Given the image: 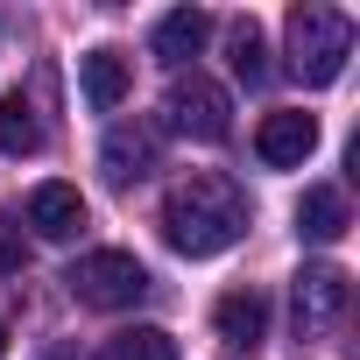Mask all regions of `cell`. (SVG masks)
I'll return each mask as SVG.
<instances>
[{
    "label": "cell",
    "instance_id": "obj_2",
    "mask_svg": "<svg viewBox=\"0 0 360 360\" xmlns=\"http://www.w3.org/2000/svg\"><path fill=\"white\" fill-rule=\"evenodd\" d=\"M283 36H290V71H297L304 85H332V78L346 71V57H353V22H346L339 8H318V0L290 8Z\"/></svg>",
    "mask_w": 360,
    "mask_h": 360
},
{
    "label": "cell",
    "instance_id": "obj_14",
    "mask_svg": "<svg viewBox=\"0 0 360 360\" xmlns=\"http://www.w3.org/2000/svg\"><path fill=\"white\" fill-rule=\"evenodd\" d=\"M226 57H233V78H240V85H269V71H276L255 22H233V29H226Z\"/></svg>",
    "mask_w": 360,
    "mask_h": 360
},
{
    "label": "cell",
    "instance_id": "obj_15",
    "mask_svg": "<svg viewBox=\"0 0 360 360\" xmlns=\"http://www.w3.org/2000/svg\"><path fill=\"white\" fill-rule=\"evenodd\" d=\"M99 360H176V339H169L162 325H127V332L106 339Z\"/></svg>",
    "mask_w": 360,
    "mask_h": 360
},
{
    "label": "cell",
    "instance_id": "obj_4",
    "mask_svg": "<svg viewBox=\"0 0 360 360\" xmlns=\"http://www.w3.org/2000/svg\"><path fill=\"white\" fill-rule=\"evenodd\" d=\"M346 304H353V276H346L339 262H311V269H297V283H290L297 346H304V339H332L339 318H346Z\"/></svg>",
    "mask_w": 360,
    "mask_h": 360
},
{
    "label": "cell",
    "instance_id": "obj_5",
    "mask_svg": "<svg viewBox=\"0 0 360 360\" xmlns=\"http://www.w3.org/2000/svg\"><path fill=\"white\" fill-rule=\"evenodd\" d=\"M162 113H169L176 134H191V141H226V134H233V99H226V85L205 78V71H176Z\"/></svg>",
    "mask_w": 360,
    "mask_h": 360
},
{
    "label": "cell",
    "instance_id": "obj_9",
    "mask_svg": "<svg viewBox=\"0 0 360 360\" xmlns=\"http://www.w3.org/2000/svg\"><path fill=\"white\" fill-rule=\"evenodd\" d=\"M212 325H219V339L226 346H240V353H255L262 339H269V297L248 283V290H226L219 304H212Z\"/></svg>",
    "mask_w": 360,
    "mask_h": 360
},
{
    "label": "cell",
    "instance_id": "obj_11",
    "mask_svg": "<svg viewBox=\"0 0 360 360\" xmlns=\"http://www.w3.org/2000/svg\"><path fill=\"white\" fill-rule=\"evenodd\" d=\"M78 85H85V106H92V113H113V106L127 99L134 71H127L120 50H85V57H78Z\"/></svg>",
    "mask_w": 360,
    "mask_h": 360
},
{
    "label": "cell",
    "instance_id": "obj_16",
    "mask_svg": "<svg viewBox=\"0 0 360 360\" xmlns=\"http://www.w3.org/2000/svg\"><path fill=\"white\" fill-rule=\"evenodd\" d=\"M22 262H29L22 226H15V219H0V276H22Z\"/></svg>",
    "mask_w": 360,
    "mask_h": 360
},
{
    "label": "cell",
    "instance_id": "obj_8",
    "mask_svg": "<svg viewBox=\"0 0 360 360\" xmlns=\"http://www.w3.org/2000/svg\"><path fill=\"white\" fill-rule=\"evenodd\" d=\"M29 226H36V240H78V233H85V198H78V184H36V191H29Z\"/></svg>",
    "mask_w": 360,
    "mask_h": 360
},
{
    "label": "cell",
    "instance_id": "obj_17",
    "mask_svg": "<svg viewBox=\"0 0 360 360\" xmlns=\"http://www.w3.org/2000/svg\"><path fill=\"white\" fill-rule=\"evenodd\" d=\"M0 353H8V325H0Z\"/></svg>",
    "mask_w": 360,
    "mask_h": 360
},
{
    "label": "cell",
    "instance_id": "obj_13",
    "mask_svg": "<svg viewBox=\"0 0 360 360\" xmlns=\"http://www.w3.org/2000/svg\"><path fill=\"white\" fill-rule=\"evenodd\" d=\"M297 233H304V240H318V248H332V240L346 233V198H339L332 184H311V191H304V205H297Z\"/></svg>",
    "mask_w": 360,
    "mask_h": 360
},
{
    "label": "cell",
    "instance_id": "obj_7",
    "mask_svg": "<svg viewBox=\"0 0 360 360\" xmlns=\"http://www.w3.org/2000/svg\"><path fill=\"white\" fill-rule=\"evenodd\" d=\"M162 162V141H155V127H141V120H120V127H106V141H99V169H106V184H141V176Z\"/></svg>",
    "mask_w": 360,
    "mask_h": 360
},
{
    "label": "cell",
    "instance_id": "obj_6",
    "mask_svg": "<svg viewBox=\"0 0 360 360\" xmlns=\"http://www.w3.org/2000/svg\"><path fill=\"white\" fill-rule=\"evenodd\" d=\"M311 148H318V113H304V106H276V113H262V127H255V155H262L269 169H304Z\"/></svg>",
    "mask_w": 360,
    "mask_h": 360
},
{
    "label": "cell",
    "instance_id": "obj_12",
    "mask_svg": "<svg viewBox=\"0 0 360 360\" xmlns=\"http://www.w3.org/2000/svg\"><path fill=\"white\" fill-rule=\"evenodd\" d=\"M43 148V113L29 92H0V155H36Z\"/></svg>",
    "mask_w": 360,
    "mask_h": 360
},
{
    "label": "cell",
    "instance_id": "obj_18",
    "mask_svg": "<svg viewBox=\"0 0 360 360\" xmlns=\"http://www.w3.org/2000/svg\"><path fill=\"white\" fill-rule=\"evenodd\" d=\"M57 360H71V353H57Z\"/></svg>",
    "mask_w": 360,
    "mask_h": 360
},
{
    "label": "cell",
    "instance_id": "obj_1",
    "mask_svg": "<svg viewBox=\"0 0 360 360\" xmlns=\"http://www.w3.org/2000/svg\"><path fill=\"white\" fill-rule=\"evenodd\" d=\"M248 233V198L226 184V176H184L169 198H162V240L176 255H226L233 240Z\"/></svg>",
    "mask_w": 360,
    "mask_h": 360
},
{
    "label": "cell",
    "instance_id": "obj_3",
    "mask_svg": "<svg viewBox=\"0 0 360 360\" xmlns=\"http://www.w3.org/2000/svg\"><path fill=\"white\" fill-rule=\"evenodd\" d=\"M64 283H71V297H78L85 311H134V304L148 297V269H141L134 255H120V248L78 255Z\"/></svg>",
    "mask_w": 360,
    "mask_h": 360
},
{
    "label": "cell",
    "instance_id": "obj_10",
    "mask_svg": "<svg viewBox=\"0 0 360 360\" xmlns=\"http://www.w3.org/2000/svg\"><path fill=\"white\" fill-rule=\"evenodd\" d=\"M205 43H212V15H205V8H169V15L155 22V36H148V50H155L169 71H184Z\"/></svg>",
    "mask_w": 360,
    "mask_h": 360
}]
</instances>
